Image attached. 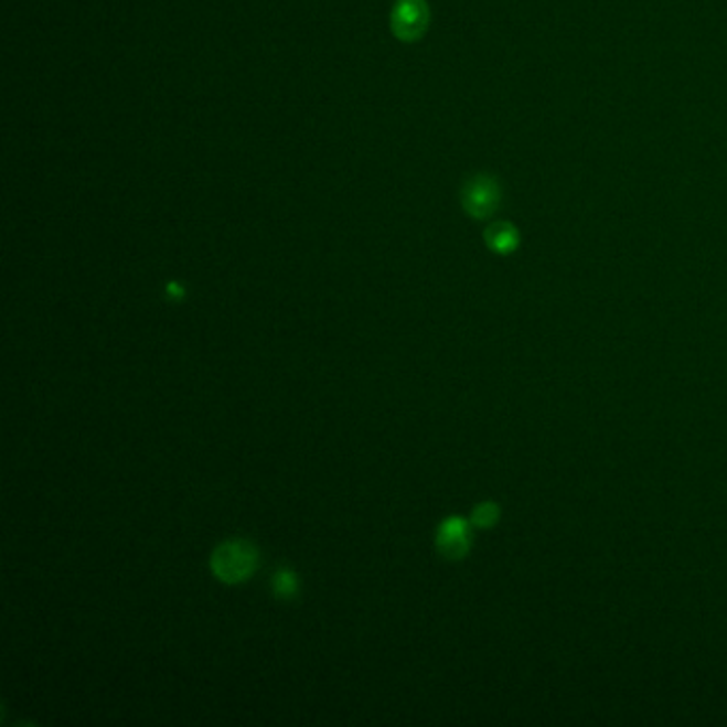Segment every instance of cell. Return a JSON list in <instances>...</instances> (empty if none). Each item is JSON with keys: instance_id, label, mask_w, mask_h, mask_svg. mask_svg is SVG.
Returning a JSON list of instances; mask_svg holds the SVG:
<instances>
[{"instance_id": "cell-3", "label": "cell", "mask_w": 727, "mask_h": 727, "mask_svg": "<svg viewBox=\"0 0 727 727\" xmlns=\"http://www.w3.org/2000/svg\"><path fill=\"white\" fill-rule=\"evenodd\" d=\"M429 29V4L425 0H399L391 13V31L404 41L414 43Z\"/></svg>"}, {"instance_id": "cell-2", "label": "cell", "mask_w": 727, "mask_h": 727, "mask_svg": "<svg viewBox=\"0 0 727 727\" xmlns=\"http://www.w3.org/2000/svg\"><path fill=\"white\" fill-rule=\"evenodd\" d=\"M502 192L493 178L489 175H474L461 189V205L468 216L475 221H484L493 216L500 207Z\"/></svg>"}, {"instance_id": "cell-4", "label": "cell", "mask_w": 727, "mask_h": 727, "mask_svg": "<svg viewBox=\"0 0 727 727\" xmlns=\"http://www.w3.org/2000/svg\"><path fill=\"white\" fill-rule=\"evenodd\" d=\"M438 550L446 559H463L472 548V530L463 516H448L443 518L436 534Z\"/></svg>"}, {"instance_id": "cell-8", "label": "cell", "mask_w": 727, "mask_h": 727, "mask_svg": "<svg viewBox=\"0 0 727 727\" xmlns=\"http://www.w3.org/2000/svg\"><path fill=\"white\" fill-rule=\"evenodd\" d=\"M167 292H169L173 299H182V297H184V288L178 285V282H169V285H167Z\"/></svg>"}, {"instance_id": "cell-7", "label": "cell", "mask_w": 727, "mask_h": 727, "mask_svg": "<svg viewBox=\"0 0 727 727\" xmlns=\"http://www.w3.org/2000/svg\"><path fill=\"white\" fill-rule=\"evenodd\" d=\"M500 521V507L493 502H484L478 504L472 512V525L480 527V530H489Z\"/></svg>"}, {"instance_id": "cell-6", "label": "cell", "mask_w": 727, "mask_h": 727, "mask_svg": "<svg viewBox=\"0 0 727 727\" xmlns=\"http://www.w3.org/2000/svg\"><path fill=\"white\" fill-rule=\"evenodd\" d=\"M274 596L280 600H292L299 594V578L290 568H280L271 578Z\"/></svg>"}, {"instance_id": "cell-1", "label": "cell", "mask_w": 727, "mask_h": 727, "mask_svg": "<svg viewBox=\"0 0 727 727\" xmlns=\"http://www.w3.org/2000/svg\"><path fill=\"white\" fill-rule=\"evenodd\" d=\"M210 566L214 576L226 585L248 580L258 568V548L248 539H228L216 546Z\"/></svg>"}, {"instance_id": "cell-5", "label": "cell", "mask_w": 727, "mask_h": 727, "mask_svg": "<svg viewBox=\"0 0 727 727\" xmlns=\"http://www.w3.org/2000/svg\"><path fill=\"white\" fill-rule=\"evenodd\" d=\"M484 242L487 246L498 254H510L516 250L518 246V233L512 224L507 222H495L487 228L484 233Z\"/></svg>"}]
</instances>
